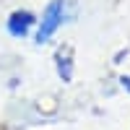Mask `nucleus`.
<instances>
[{"label": "nucleus", "instance_id": "nucleus-1", "mask_svg": "<svg viewBox=\"0 0 130 130\" xmlns=\"http://www.w3.org/2000/svg\"><path fill=\"white\" fill-rule=\"evenodd\" d=\"M62 24V0H55V3H50L47 10H44V18H42V26L37 31V42H47L52 34H55V29Z\"/></svg>", "mask_w": 130, "mask_h": 130}, {"label": "nucleus", "instance_id": "nucleus-2", "mask_svg": "<svg viewBox=\"0 0 130 130\" xmlns=\"http://www.w3.org/2000/svg\"><path fill=\"white\" fill-rule=\"evenodd\" d=\"M31 24H34V16H31L29 10H18V13H13L8 18V31L13 37H24Z\"/></svg>", "mask_w": 130, "mask_h": 130}, {"label": "nucleus", "instance_id": "nucleus-3", "mask_svg": "<svg viewBox=\"0 0 130 130\" xmlns=\"http://www.w3.org/2000/svg\"><path fill=\"white\" fill-rule=\"evenodd\" d=\"M122 83H125V86H127V89H130V78H122Z\"/></svg>", "mask_w": 130, "mask_h": 130}]
</instances>
